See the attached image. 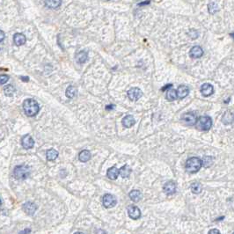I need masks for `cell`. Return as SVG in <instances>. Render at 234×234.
<instances>
[{"mask_svg":"<svg viewBox=\"0 0 234 234\" xmlns=\"http://www.w3.org/2000/svg\"><path fill=\"white\" fill-rule=\"evenodd\" d=\"M23 109L25 114H27L29 117H33L35 116L39 113L40 107L39 104L33 99H27L24 102H23Z\"/></svg>","mask_w":234,"mask_h":234,"instance_id":"6da1fadb","label":"cell"},{"mask_svg":"<svg viewBox=\"0 0 234 234\" xmlns=\"http://www.w3.org/2000/svg\"><path fill=\"white\" fill-rule=\"evenodd\" d=\"M201 166H202L201 160L196 157L188 158L186 162V170H187V172L191 173V174L197 173L201 169Z\"/></svg>","mask_w":234,"mask_h":234,"instance_id":"7a4b0ae2","label":"cell"},{"mask_svg":"<svg viewBox=\"0 0 234 234\" xmlns=\"http://www.w3.org/2000/svg\"><path fill=\"white\" fill-rule=\"evenodd\" d=\"M211 126H212V119L208 115H203L197 119L196 128L200 130H210Z\"/></svg>","mask_w":234,"mask_h":234,"instance_id":"3957f363","label":"cell"},{"mask_svg":"<svg viewBox=\"0 0 234 234\" xmlns=\"http://www.w3.org/2000/svg\"><path fill=\"white\" fill-rule=\"evenodd\" d=\"M30 174V168L25 166H17L13 170V175L17 180H26Z\"/></svg>","mask_w":234,"mask_h":234,"instance_id":"277c9868","label":"cell"},{"mask_svg":"<svg viewBox=\"0 0 234 234\" xmlns=\"http://www.w3.org/2000/svg\"><path fill=\"white\" fill-rule=\"evenodd\" d=\"M102 202H103L104 207L109 209V208H113L116 205L117 200L115 198V196L111 195V194H106L104 195L102 198Z\"/></svg>","mask_w":234,"mask_h":234,"instance_id":"5b68a950","label":"cell"},{"mask_svg":"<svg viewBox=\"0 0 234 234\" xmlns=\"http://www.w3.org/2000/svg\"><path fill=\"white\" fill-rule=\"evenodd\" d=\"M127 94H128V97L131 101H137L142 97L143 92L141 91V89H139L138 87H133V88H131L128 91Z\"/></svg>","mask_w":234,"mask_h":234,"instance_id":"8992f818","label":"cell"},{"mask_svg":"<svg viewBox=\"0 0 234 234\" xmlns=\"http://www.w3.org/2000/svg\"><path fill=\"white\" fill-rule=\"evenodd\" d=\"M128 214H129V217L133 220H137L141 218V210H139V208L135 205H129Z\"/></svg>","mask_w":234,"mask_h":234,"instance_id":"52a82bcc","label":"cell"},{"mask_svg":"<svg viewBox=\"0 0 234 234\" xmlns=\"http://www.w3.org/2000/svg\"><path fill=\"white\" fill-rule=\"evenodd\" d=\"M181 121H183L187 125L192 126L196 124L197 117L196 116V114H193V113H186V114H182Z\"/></svg>","mask_w":234,"mask_h":234,"instance_id":"ba28073f","label":"cell"},{"mask_svg":"<svg viewBox=\"0 0 234 234\" xmlns=\"http://www.w3.org/2000/svg\"><path fill=\"white\" fill-rule=\"evenodd\" d=\"M177 187H176V183L173 181V180H169L166 183H165V185L163 187L164 192L166 195H174V193L176 192Z\"/></svg>","mask_w":234,"mask_h":234,"instance_id":"9c48e42d","label":"cell"},{"mask_svg":"<svg viewBox=\"0 0 234 234\" xmlns=\"http://www.w3.org/2000/svg\"><path fill=\"white\" fill-rule=\"evenodd\" d=\"M21 145L23 146L24 149H32L34 145V141L32 138V136L29 135H26V136H22L21 138Z\"/></svg>","mask_w":234,"mask_h":234,"instance_id":"30bf717a","label":"cell"},{"mask_svg":"<svg viewBox=\"0 0 234 234\" xmlns=\"http://www.w3.org/2000/svg\"><path fill=\"white\" fill-rule=\"evenodd\" d=\"M214 93V87L212 85L205 83L201 86V93L204 97H209Z\"/></svg>","mask_w":234,"mask_h":234,"instance_id":"8fae6325","label":"cell"},{"mask_svg":"<svg viewBox=\"0 0 234 234\" xmlns=\"http://www.w3.org/2000/svg\"><path fill=\"white\" fill-rule=\"evenodd\" d=\"M121 123H122L123 127H125L127 129H130V128H131V127H133V126L135 125L136 121L134 119V116H133V115L129 114V115H126L125 117H123V119L121 121Z\"/></svg>","mask_w":234,"mask_h":234,"instance_id":"7c38bea8","label":"cell"},{"mask_svg":"<svg viewBox=\"0 0 234 234\" xmlns=\"http://www.w3.org/2000/svg\"><path fill=\"white\" fill-rule=\"evenodd\" d=\"M36 210H37V206L31 201L26 202L23 205V210L27 213V215H33V213L36 211Z\"/></svg>","mask_w":234,"mask_h":234,"instance_id":"4fadbf2b","label":"cell"},{"mask_svg":"<svg viewBox=\"0 0 234 234\" xmlns=\"http://www.w3.org/2000/svg\"><path fill=\"white\" fill-rule=\"evenodd\" d=\"M189 55L192 58H200L203 55V50L200 46H195L190 49Z\"/></svg>","mask_w":234,"mask_h":234,"instance_id":"5bb4252c","label":"cell"},{"mask_svg":"<svg viewBox=\"0 0 234 234\" xmlns=\"http://www.w3.org/2000/svg\"><path fill=\"white\" fill-rule=\"evenodd\" d=\"M120 174V170L117 168L116 166H112L108 170L107 172V175L108 177V179L112 180H114L117 179L118 175Z\"/></svg>","mask_w":234,"mask_h":234,"instance_id":"9a60e30c","label":"cell"},{"mask_svg":"<svg viewBox=\"0 0 234 234\" xmlns=\"http://www.w3.org/2000/svg\"><path fill=\"white\" fill-rule=\"evenodd\" d=\"M188 93H189V88L186 86H180L177 89V96L180 99L187 97Z\"/></svg>","mask_w":234,"mask_h":234,"instance_id":"2e32d148","label":"cell"},{"mask_svg":"<svg viewBox=\"0 0 234 234\" xmlns=\"http://www.w3.org/2000/svg\"><path fill=\"white\" fill-rule=\"evenodd\" d=\"M26 41H27V38L24 34L22 33H15L14 36H13V42H14V44L16 46H21V45H24L26 43Z\"/></svg>","mask_w":234,"mask_h":234,"instance_id":"e0dca14e","label":"cell"},{"mask_svg":"<svg viewBox=\"0 0 234 234\" xmlns=\"http://www.w3.org/2000/svg\"><path fill=\"white\" fill-rule=\"evenodd\" d=\"M62 0H45V5L49 8L51 9H56L61 6Z\"/></svg>","mask_w":234,"mask_h":234,"instance_id":"ac0fdd59","label":"cell"},{"mask_svg":"<svg viewBox=\"0 0 234 234\" xmlns=\"http://www.w3.org/2000/svg\"><path fill=\"white\" fill-rule=\"evenodd\" d=\"M90 158H91V152L87 150H84L78 154V159L81 162H87L90 160Z\"/></svg>","mask_w":234,"mask_h":234,"instance_id":"d6986e66","label":"cell"},{"mask_svg":"<svg viewBox=\"0 0 234 234\" xmlns=\"http://www.w3.org/2000/svg\"><path fill=\"white\" fill-rule=\"evenodd\" d=\"M130 198L133 201H135V202L139 201V200H141L142 198L141 192L139 190H137V189L132 190L130 193Z\"/></svg>","mask_w":234,"mask_h":234,"instance_id":"ffe728a7","label":"cell"},{"mask_svg":"<svg viewBox=\"0 0 234 234\" xmlns=\"http://www.w3.org/2000/svg\"><path fill=\"white\" fill-rule=\"evenodd\" d=\"M130 174L131 168L129 165H125V166H123L120 169V175L122 178H128V177H130Z\"/></svg>","mask_w":234,"mask_h":234,"instance_id":"44dd1931","label":"cell"},{"mask_svg":"<svg viewBox=\"0 0 234 234\" xmlns=\"http://www.w3.org/2000/svg\"><path fill=\"white\" fill-rule=\"evenodd\" d=\"M166 99L169 100V101H174V100H175L176 99L178 98V96H177V91L173 89V88H170L168 91H167V93H166Z\"/></svg>","mask_w":234,"mask_h":234,"instance_id":"7402d4cb","label":"cell"},{"mask_svg":"<svg viewBox=\"0 0 234 234\" xmlns=\"http://www.w3.org/2000/svg\"><path fill=\"white\" fill-rule=\"evenodd\" d=\"M77 89L75 86H70L66 89L65 94L69 99L74 98L77 95Z\"/></svg>","mask_w":234,"mask_h":234,"instance_id":"603a6c76","label":"cell"},{"mask_svg":"<svg viewBox=\"0 0 234 234\" xmlns=\"http://www.w3.org/2000/svg\"><path fill=\"white\" fill-rule=\"evenodd\" d=\"M87 58H88V55H87V52H86V51H80L78 54L76 56L77 62L78 64H84V63H86Z\"/></svg>","mask_w":234,"mask_h":234,"instance_id":"cb8c5ba5","label":"cell"},{"mask_svg":"<svg viewBox=\"0 0 234 234\" xmlns=\"http://www.w3.org/2000/svg\"><path fill=\"white\" fill-rule=\"evenodd\" d=\"M46 156H47V158L48 160H55L56 159L57 157H58V152L55 151V149H49L47 151V153H46Z\"/></svg>","mask_w":234,"mask_h":234,"instance_id":"d4e9b609","label":"cell"},{"mask_svg":"<svg viewBox=\"0 0 234 234\" xmlns=\"http://www.w3.org/2000/svg\"><path fill=\"white\" fill-rule=\"evenodd\" d=\"M202 190V186H201V183L199 182H193L191 184V191L194 193V194H200Z\"/></svg>","mask_w":234,"mask_h":234,"instance_id":"484cf974","label":"cell"},{"mask_svg":"<svg viewBox=\"0 0 234 234\" xmlns=\"http://www.w3.org/2000/svg\"><path fill=\"white\" fill-rule=\"evenodd\" d=\"M15 92H16V89L12 86L11 85H8V86H6L4 88V93H5V94H6V96H9V97L12 96Z\"/></svg>","mask_w":234,"mask_h":234,"instance_id":"4316f807","label":"cell"},{"mask_svg":"<svg viewBox=\"0 0 234 234\" xmlns=\"http://www.w3.org/2000/svg\"><path fill=\"white\" fill-rule=\"evenodd\" d=\"M201 162H202V166L204 167H210L213 163V158L210 157V156H206V157L203 158Z\"/></svg>","mask_w":234,"mask_h":234,"instance_id":"83f0119b","label":"cell"},{"mask_svg":"<svg viewBox=\"0 0 234 234\" xmlns=\"http://www.w3.org/2000/svg\"><path fill=\"white\" fill-rule=\"evenodd\" d=\"M218 11V6L216 3H210L209 5V11L210 13H215Z\"/></svg>","mask_w":234,"mask_h":234,"instance_id":"f1b7e54d","label":"cell"},{"mask_svg":"<svg viewBox=\"0 0 234 234\" xmlns=\"http://www.w3.org/2000/svg\"><path fill=\"white\" fill-rule=\"evenodd\" d=\"M9 76H7V75H5V74H2L1 76H0V84L1 85H4V84H6V82L9 80Z\"/></svg>","mask_w":234,"mask_h":234,"instance_id":"f546056e","label":"cell"},{"mask_svg":"<svg viewBox=\"0 0 234 234\" xmlns=\"http://www.w3.org/2000/svg\"><path fill=\"white\" fill-rule=\"evenodd\" d=\"M209 233H210V234H219V233H220V231H218V230H216V229H213V230H210V231L209 232Z\"/></svg>","mask_w":234,"mask_h":234,"instance_id":"4dcf8cb0","label":"cell"},{"mask_svg":"<svg viewBox=\"0 0 234 234\" xmlns=\"http://www.w3.org/2000/svg\"><path fill=\"white\" fill-rule=\"evenodd\" d=\"M172 86H173V85H172V84H170V85H166V86H164L163 88L161 89V91H162V92H164V91H166V89H170V88H171Z\"/></svg>","mask_w":234,"mask_h":234,"instance_id":"1f68e13d","label":"cell"},{"mask_svg":"<svg viewBox=\"0 0 234 234\" xmlns=\"http://www.w3.org/2000/svg\"><path fill=\"white\" fill-rule=\"evenodd\" d=\"M0 34H1V39H0V42H2L4 41V38H5V33H4V32H3V31L1 30V31H0Z\"/></svg>","mask_w":234,"mask_h":234,"instance_id":"d6a6232c","label":"cell"},{"mask_svg":"<svg viewBox=\"0 0 234 234\" xmlns=\"http://www.w3.org/2000/svg\"><path fill=\"white\" fill-rule=\"evenodd\" d=\"M114 108H115L114 105H110V106H106V109L107 110H110V109H114Z\"/></svg>","mask_w":234,"mask_h":234,"instance_id":"836d02e7","label":"cell"},{"mask_svg":"<svg viewBox=\"0 0 234 234\" xmlns=\"http://www.w3.org/2000/svg\"><path fill=\"white\" fill-rule=\"evenodd\" d=\"M20 78L23 79V81H25V82L29 81V77H20Z\"/></svg>","mask_w":234,"mask_h":234,"instance_id":"e575fe53","label":"cell"},{"mask_svg":"<svg viewBox=\"0 0 234 234\" xmlns=\"http://www.w3.org/2000/svg\"><path fill=\"white\" fill-rule=\"evenodd\" d=\"M31 231L30 230H26V231H23V232H20V233H26V232H30Z\"/></svg>","mask_w":234,"mask_h":234,"instance_id":"d590c367","label":"cell"},{"mask_svg":"<svg viewBox=\"0 0 234 234\" xmlns=\"http://www.w3.org/2000/svg\"><path fill=\"white\" fill-rule=\"evenodd\" d=\"M233 233H234V232H233Z\"/></svg>","mask_w":234,"mask_h":234,"instance_id":"8d00e7d4","label":"cell"}]
</instances>
